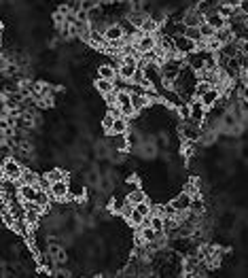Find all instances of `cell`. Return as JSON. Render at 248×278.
I'll return each mask as SVG.
<instances>
[{
    "instance_id": "cell-24",
    "label": "cell",
    "mask_w": 248,
    "mask_h": 278,
    "mask_svg": "<svg viewBox=\"0 0 248 278\" xmlns=\"http://www.w3.org/2000/svg\"><path fill=\"white\" fill-rule=\"evenodd\" d=\"M198 30H199V36L204 38V40H208V38L215 36V28H210L206 21H201V24L198 26Z\"/></svg>"
},
{
    "instance_id": "cell-28",
    "label": "cell",
    "mask_w": 248,
    "mask_h": 278,
    "mask_svg": "<svg viewBox=\"0 0 248 278\" xmlns=\"http://www.w3.org/2000/svg\"><path fill=\"white\" fill-rule=\"evenodd\" d=\"M7 66H9V60H7V57H4L2 53H0V72L7 70Z\"/></svg>"
},
{
    "instance_id": "cell-9",
    "label": "cell",
    "mask_w": 248,
    "mask_h": 278,
    "mask_svg": "<svg viewBox=\"0 0 248 278\" xmlns=\"http://www.w3.org/2000/svg\"><path fill=\"white\" fill-rule=\"evenodd\" d=\"M221 94H223V91L218 89L216 85H210V87L206 89L204 94H201V96L198 98V100H199L201 104H204L206 108H210V106H215V104L218 102V98H221Z\"/></svg>"
},
{
    "instance_id": "cell-5",
    "label": "cell",
    "mask_w": 248,
    "mask_h": 278,
    "mask_svg": "<svg viewBox=\"0 0 248 278\" xmlns=\"http://www.w3.org/2000/svg\"><path fill=\"white\" fill-rule=\"evenodd\" d=\"M172 43H174V51L178 55H187L195 49V40L184 36V34H174V36H172Z\"/></svg>"
},
{
    "instance_id": "cell-20",
    "label": "cell",
    "mask_w": 248,
    "mask_h": 278,
    "mask_svg": "<svg viewBox=\"0 0 248 278\" xmlns=\"http://www.w3.org/2000/svg\"><path fill=\"white\" fill-rule=\"evenodd\" d=\"M98 77H102V79H108V81H115V77H117V68H113L111 64H100L98 66Z\"/></svg>"
},
{
    "instance_id": "cell-19",
    "label": "cell",
    "mask_w": 248,
    "mask_h": 278,
    "mask_svg": "<svg viewBox=\"0 0 248 278\" xmlns=\"http://www.w3.org/2000/svg\"><path fill=\"white\" fill-rule=\"evenodd\" d=\"M128 130H130V119H128V117H123V115H119V117H115L111 132H117V134H123V132H128ZM111 132H108V134H111Z\"/></svg>"
},
{
    "instance_id": "cell-14",
    "label": "cell",
    "mask_w": 248,
    "mask_h": 278,
    "mask_svg": "<svg viewBox=\"0 0 248 278\" xmlns=\"http://www.w3.org/2000/svg\"><path fill=\"white\" fill-rule=\"evenodd\" d=\"M83 200L85 198V183L83 181H68V200Z\"/></svg>"
},
{
    "instance_id": "cell-29",
    "label": "cell",
    "mask_w": 248,
    "mask_h": 278,
    "mask_svg": "<svg viewBox=\"0 0 248 278\" xmlns=\"http://www.w3.org/2000/svg\"><path fill=\"white\" fill-rule=\"evenodd\" d=\"M2 34H4V26H2V21H0V40H2Z\"/></svg>"
},
{
    "instance_id": "cell-15",
    "label": "cell",
    "mask_w": 248,
    "mask_h": 278,
    "mask_svg": "<svg viewBox=\"0 0 248 278\" xmlns=\"http://www.w3.org/2000/svg\"><path fill=\"white\" fill-rule=\"evenodd\" d=\"M204 21L208 24L210 28H215V30H218V28H223V26H227V19L218 13V11H212V13H206L204 15Z\"/></svg>"
},
{
    "instance_id": "cell-32",
    "label": "cell",
    "mask_w": 248,
    "mask_h": 278,
    "mask_svg": "<svg viewBox=\"0 0 248 278\" xmlns=\"http://www.w3.org/2000/svg\"><path fill=\"white\" fill-rule=\"evenodd\" d=\"M0 53H2V51H0Z\"/></svg>"
},
{
    "instance_id": "cell-31",
    "label": "cell",
    "mask_w": 248,
    "mask_h": 278,
    "mask_svg": "<svg viewBox=\"0 0 248 278\" xmlns=\"http://www.w3.org/2000/svg\"><path fill=\"white\" fill-rule=\"evenodd\" d=\"M0 200H2V189H0Z\"/></svg>"
},
{
    "instance_id": "cell-21",
    "label": "cell",
    "mask_w": 248,
    "mask_h": 278,
    "mask_svg": "<svg viewBox=\"0 0 248 278\" xmlns=\"http://www.w3.org/2000/svg\"><path fill=\"white\" fill-rule=\"evenodd\" d=\"M128 204V200H125V195H115V198L111 200V204H108V208H111V212H115V215H119L121 210H123V206Z\"/></svg>"
},
{
    "instance_id": "cell-1",
    "label": "cell",
    "mask_w": 248,
    "mask_h": 278,
    "mask_svg": "<svg viewBox=\"0 0 248 278\" xmlns=\"http://www.w3.org/2000/svg\"><path fill=\"white\" fill-rule=\"evenodd\" d=\"M142 72H144V79L153 85V87H164V77H161V70H159V64L157 62H144L142 64Z\"/></svg>"
},
{
    "instance_id": "cell-10",
    "label": "cell",
    "mask_w": 248,
    "mask_h": 278,
    "mask_svg": "<svg viewBox=\"0 0 248 278\" xmlns=\"http://www.w3.org/2000/svg\"><path fill=\"white\" fill-rule=\"evenodd\" d=\"M102 36H104L106 43L119 40V38H123V28L119 26V21H111V24L104 26V30H102Z\"/></svg>"
},
{
    "instance_id": "cell-4",
    "label": "cell",
    "mask_w": 248,
    "mask_h": 278,
    "mask_svg": "<svg viewBox=\"0 0 248 278\" xmlns=\"http://www.w3.org/2000/svg\"><path fill=\"white\" fill-rule=\"evenodd\" d=\"M21 170H24V166H21V161L15 159L13 155H11V157H7V159H2V172H4V176H7V178L19 181Z\"/></svg>"
},
{
    "instance_id": "cell-23",
    "label": "cell",
    "mask_w": 248,
    "mask_h": 278,
    "mask_svg": "<svg viewBox=\"0 0 248 278\" xmlns=\"http://www.w3.org/2000/svg\"><path fill=\"white\" fill-rule=\"evenodd\" d=\"M45 176H47L51 183H53V181H64V178H68V172L66 170H60V168H53V170H49Z\"/></svg>"
},
{
    "instance_id": "cell-22",
    "label": "cell",
    "mask_w": 248,
    "mask_h": 278,
    "mask_svg": "<svg viewBox=\"0 0 248 278\" xmlns=\"http://www.w3.org/2000/svg\"><path fill=\"white\" fill-rule=\"evenodd\" d=\"M36 172H32L30 168H24V170H21V176H19V185L21 183H26V185H34L36 183Z\"/></svg>"
},
{
    "instance_id": "cell-13",
    "label": "cell",
    "mask_w": 248,
    "mask_h": 278,
    "mask_svg": "<svg viewBox=\"0 0 248 278\" xmlns=\"http://www.w3.org/2000/svg\"><path fill=\"white\" fill-rule=\"evenodd\" d=\"M36 185H26L21 183L19 189H17V198L21 202H36Z\"/></svg>"
},
{
    "instance_id": "cell-2",
    "label": "cell",
    "mask_w": 248,
    "mask_h": 278,
    "mask_svg": "<svg viewBox=\"0 0 248 278\" xmlns=\"http://www.w3.org/2000/svg\"><path fill=\"white\" fill-rule=\"evenodd\" d=\"M115 104H117L119 113L123 117H134V108H132V100H130V91L128 89H115Z\"/></svg>"
},
{
    "instance_id": "cell-17",
    "label": "cell",
    "mask_w": 248,
    "mask_h": 278,
    "mask_svg": "<svg viewBox=\"0 0 248 278\" xmlns=\"http://www.w3.org/2000/svg\"><path fill=\"white\" fill-rule=\"evenodd\" d=\"M125 200H128L132 206H136V204H140V202L147 200V193H144V189L136 187V189H132V191H128V193H125Z\"/></svg>"
},
{
    "instance_id": "cell-8",
    "label": "cell",
    "mask_w": 248,
    "mask_h": 278,
    "mask_svg": "<svg viewBox=\"0 0 248 278\" xmlns=\"http://www.w3.org/2000/svg\"><path fill=\"white\" fill-rule=\"evenodd\" d=\"M108 149H113V151H121V153L130 151V144H128V136H125V132H123V134L111 132V134H108Z\"/></svg>"
},
{
    "instance_id": "cell-7",
    "label": "cell",
    "mask_w": 248,
    "mask_h": 278,
    "mask_svg": "<svg viewBox=\"0 0 248 278\" xmlns=\"http://www.w3.org/2000/svg\"><path fill=\"white\" fill-rule=\"evenodd\" d=\"M206 111H208V108H206L198 98H191V100H189V119H191V121L201 123V121L206 119Z\"/></svg>"
},
{
    "instance_id": "cell-16",
    "label": "cell",
    "mask_w": 248,
    "mask_h": 278,
    "mask_svg": "<svg viewBox=\"0 0 248 278\" xmlns=\"http://www.w3.org/2000/svg\"><path fill=\"white\" fill-rule=\"evenodd\" d=\"M94 87H96V91H98V94H100V96H106L108 91H113V89H115V83H113V81L102 79V77H98V74H96Z\"/></svg>"
},
{
    "instance_id": "cell-11",
    "label": "cell",
    "mask_w": 248,
    "mask_h": 278,
    "mask_svg": "<svg viewBox=\"0 0 248 278\" xmlns=\"http://www.w3.org/2000/svg\"><path fill=\"white\" fill-rule=\"evenodd\" d=\"M191 198H193V195H189L187 191H181V193L174 195V198L170 200V206L174 208L176 212H184V210H189V204H191Z\"/></svg>"
},
{
    "instance_id": "cell-25",
    "label": "cell",
    "mask_w": 248,
    "mask_h": 278,
    "mask_svg": "<svg viewBox=\"0 0 248 278\" xmlns=\"http://www.w3.org/2000/svg\"><path fill=\"white\" fill-rule=\"evenodd\" d=\"M144 17H147V11H132V13L128 15V19H130L132 24H134V26L138 28V26L142 24V19H144Z\"/></svg>"
},
{
    "instance_id": "cell-26",
    "label": "cell",
    "mask_w": 248,
    "mask_h": 278,
    "mask_svg": "<svg viewBox=\"0 0 248 278\" xmlns=\"http://www.w3.org/2000/svg\"><path fill=\"white\" fill-rule=\"evenodd\" d=\"M113 121H115V115H113L111 111H108V113L104 115V117H102V121H100L102 130H104L106 134H108V132H111V127H113Z\"/></svg>"
},
{
    "instance_id": "cell-3",
    "label": "cell",
    "mask_w": 248,
    "mask_h": 278,
    "mask_svg": "<svg viewBox=\"0 0 248 278\" xmlns=\"http://www.w3.org/2000/svg\"><path fill=\"white\" fill-rule=\"evenodd\" d=\"M181 136L182 140H191V142H198L199 136H201V123H195V121L187 119L181 123Z\"/></svg>"
},
{
    "instance_id": "cell-30",
    "label": "cell",
    "mask_w": 248,
    "mask_h": 278,
    "mask_svg": "<svg viewBox=\"0 0 248 278\" xmlns=\"http://www.w3.org/2000/svg\"><path fill=\"white\" fill-rule=\"evenodd\" d=\"M4 176V172H2V161H0V178Z\"/></svg>"
},
{
    "instance_id": "cell-12",
    "label": "cell",
    "mask_w": 248,
    "mask_h": 278,
    "mask_svg": "<svg viewBox=\"0 0 248 278\" xmlns=\"http://www.w3.org/2000/svg\"><path fill=\"white\" fill-rule=\"evenodd\" d=\"M181 21L184 26H199L201 21H204V15L198 11V7H191L189 11H184V13H182Z\"/></svg>"
},
{
    "instance_id": "cell-6",
    "label": "cell",
    "mask_w": 248,
    "mask_h": 278,
    "mask_svg": "<svg viewBox=\"0 0 248 278\" xmlns=\"http://www.w3.org/2000/svg\"><path fill=\"white\" fill-rule=\"evenodd\" d=\"M49 195L53 198L55 202H64L68 200V178L64 181H53L49 185Z\"/></svg>"
},
{
    "instance_id": "cell-18",
    "label": "cell",
    "mask_w": 248,
    "mask_h": 278,
    "mask_svg": "<svg viewBox=\"0 0 248 278\" xmlns=\"http://www.w3.org/2000/svg\"><path fill=\"white\" fill-rule=\"evenodd\" d=\"M138 30L144 32V34H157V32H159V24L147 15V17H144V19H142V24L138 26Z\"/></svg>"
},
{
    "instance_id": "cell-27",
    "label": "cell",
    "mask_w": 248,
    "mask_h": 278,
    "mask_svg": "<svg viewBox=\"0 0 248 278\" xmlns=\"http://www.w3.org/2000/svg\"><path fill=\"white\" fill-rule=\"evenodd\" d=\"M134 208H136L138 212H140L142 217H149V215H151V202H149V200H144V202H140V204H136Z\"/></svg>"
}]
</instances>
